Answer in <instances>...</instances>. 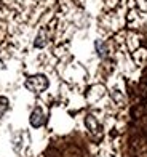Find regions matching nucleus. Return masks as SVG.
Listing matches in <instances>:
<instances>
[{"mask_svg": "<svg viewBox=\"0 0 147 157\" xmlns=\"http://www.w3.org/2000/svg\"><path fill=\"white\" fill-rule=\"evenodd\" d=\"M48 85H50V82H48V78L45 75L42 74H37V75H32L26 80V88L34 91V93H40V91H43L48 88Z\"/></svg>", "mask_w": 147, "mask_h": 157, "instance_id": "1", "label": "nucleus"}, {"mask_svg": "<svg viewBox=\"0 0 147 157\" xmlns=\"http://www.w3.org/2000/svg\"><path fill=\"white\" fill-rule=\"evenodd\" d=\"M29 122H31V125L34 128L42 127V125L45 124V114H43V111H42L40 108H35V109L32 111L31 117H29Z\"/></svg>", "mask_w": 147, "mask_h": 157, "instance_id": "2", "label": "nucleus"}, {"mask_svg": "<svg viewBox=\"0 0 147 157\" xmlns=\"http://www.w3.org/2000/svg\"><path fill=\"white\" fill-rule=\"evenodd\" d=\"M6 109H8V99L3 98V96H0V117L5 114Z\"/></svg>", "mask_w": 147, "mask_h": 157, "instance_id": "3", "label": "nucleus"}, {"mask_svg": "<svg viewBox=\"0 0 147 157\" xmlns=\"http://www.w3.org/2000/svg\"><path fill=\"white\" fill-rule=\"evenodd\" d=\"M86 125H88L90 128H91V130H94V128L97 127V124H96V120H94V119H93L91 116H88V117H86Z\"/></svg>", "mask_w": 147, "mask_h": 157, "instance_id": "4", "label": "nucleus"}, {"mask_svg": "<svg viewBox=\"0 0 147 157\" xmlns=\"http://www.w3.org/2000/svg\"><path fill=\"white\" fill-rule=\"evenodd\" d=\"M96 48H97V55L99 56H104V47L101 42H96Z\"/></svg>", "mask_w": 147, "mask_h": 157, "instance_id": "5", "label": "nucleus"}]
</instances>
